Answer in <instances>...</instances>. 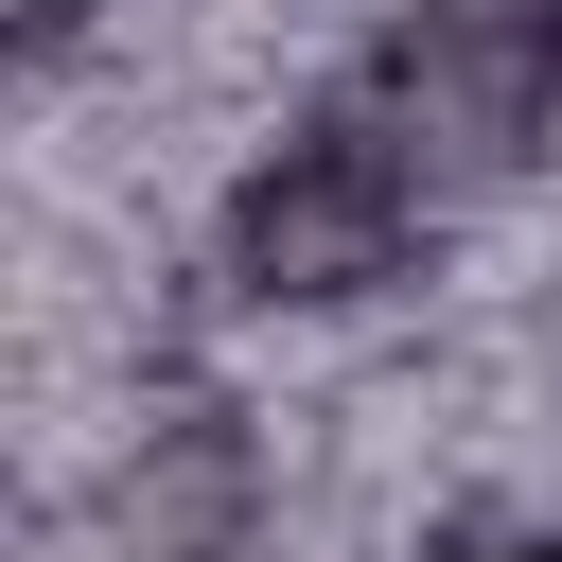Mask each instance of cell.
Listing matches in <instances>:
<instances>
[{"label": "cell", "instance_id": "cell-1", "mask_svg": "<svg viewBox=\"0 0 562 562\" xmlns=\"http://www.w3.org/2000/svg\"><path fill=\"white\" fill-rule=\"evenodd\" d=\"M492 562H562V527H544V544H492Z\"/></svg>", "mask_w": 562, "mask_h": 562}, {"label": "cell", "instance_id": "cell-2", "mask_svg": "<svg viewBox=\"0 0 562 562\" xmlns=\"http://www.w3.org/2000/svg\"><path fill=\"white\" fill-rule=\"evenodd\" d=\"M35 18H88V0H35Z\"/></svg>", "mask_w": 562, "mask_h": 562}]
</instances>
